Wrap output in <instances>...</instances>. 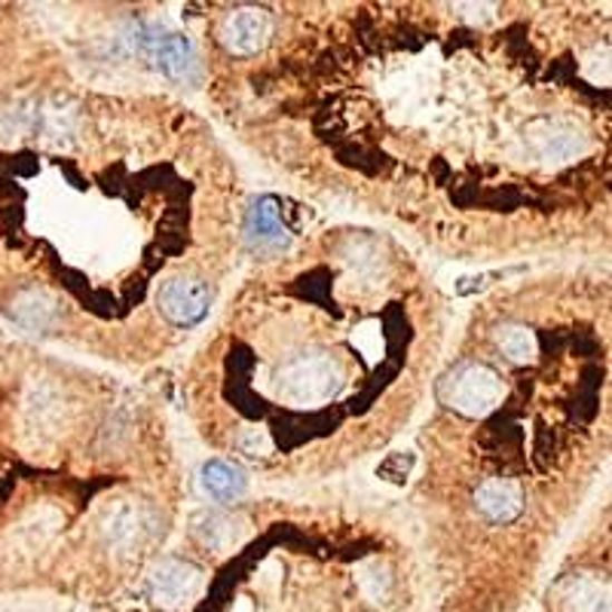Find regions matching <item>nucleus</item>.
<instances>
[{"label": "nucleus", "instance_id": "1a4fd4ad", "mask_svg": "<svg viewBox=\"0 0 612 612\" xmlns=\"http://www.w3.org/2000/svg\"><path fill=\"white\" fill-rule=\"evenodd\" d=\"M475 508L490 524H512L524 512V490L517 480L487 478L475 490Z\"/></svg>", "mask_w": 612, "mask_h": 612}, {"label": "nucleus", "instance_id": "f03ea898", "mask_svg": "<svg viewBox=\"0 0 612 612\" xmlns=\"http://www.w3.org/2000/svg\"><path fill=\"white\" fill-rule=\"evenodd\" d=\"M505 383L496 368L484 361H463L441 386V398L450 410H457L468 420L487 417L503 401Z\"/></svg>", "mask_w": 612, "mask_h": 612}, {"label": "nucleus", "instance_id": "2eb2a0df", "mask_svg": "<svg viewBox=\"0 0 612 612\" xmlns=\"http://www.w3.org/2000/svg\"><path fill=\"white\" fill-rule=\"evenodd\" d=\"M410 466H414V457H405V454H392V457L386 459L383 466L377 468V475H383L386 480H405L408 478Z\"/></svg>", "mask_w": 612, "mask_h": 612}, {"label": "nucleus", "instance_id": "ddd939ff", "mask_svg": "<svg viewBox=\"0 0 612 612\" xmlns=\"http://www.w3.org/2000/svg\"><path fill=\"white\" fill-rule=\"evenodd\" d=\"M496 347L503 352L505 359L515 361V365H530L540 352V343H536V334L530 331L527 324H499L496 328Z\"/></svg>", "mask_w": 612, "mask_h": 612}, {"label": "nucleus", "instance_id": "423d86ee", "mask_svg": "<svg viewBox=\"0 0 612 612\" xmlns=\"http://www.w3.org/2000/svg\"><path fill=\"white\" fill-rule=\"evenodd\" d=\"M245 245L261 258H276L291 245V230L282 221V203L276 196H258L245 217Z\"/></svg>", "mask_w": 612, "mask_h": 612}, {"label": "nucleus", "instance_id": "20e7f679", "mask_svg": "<svg viewBox=\"0 0 612 612\" xmlns=\"http://www.w3.org/2000/svg\"><path fill=\"white\" fill-rule=\"evenodd\" d=\"M142 49L168 80H175V84H196L200 80V56L193 49L191 37L154 28V31L142 35Z\"/></svg>", "mask_w": 612, "mask_h": 612}, {"label": "nucleus", "instance_id": "f8f14e48", "mask_svg": "<svg viewBox=\"0 0 612 612\" xmlns=\"http://www.w3.org/2000/svg\"><path fill=\"white\" fill-rule=\"evenodd\" d=\"M240 521L233 515H224V512H203L193 521V536L212 552H227L230 545L240 542Z\"/></svg>", "mask_w": 612, "mask_h": 612}, {"label": "nucleus", "instance_id": "6e6552de", "mask_svg": "<svg viewBox=\"0 0 612 612\" xmlns=\"http://www.w3.org/2000/svg\"><path fill=\"white\" fill-rule=\"evenodd\" d=\"M273 37V16L261 7L230 10L221 22V43L233 56H258Z\"/></svg>", "mask_w": 612, "mask_h": 612}, {"label": "nucleus", "instance_id": "9d476101", "mask_svg": "<svg viewBox=\"0 0 612 612\" xmlns=\"http://www.w3.org/2000/svg\"><path fill=\"white\" fill-rule=\"evenodd\" d=\"M200 484L215 503H236L249 490V475H245V468L230 459H208L200 468Z\"/></svg>", "mask_w": 612, "mask_h": 612}, {"label": "nucleus", "instance_id": "39448f33", "mask_svg": "<svg viewBox=\"0 0 612 612\" xmlns=\"http://www.w3.org/2000/svg\"><path fill=\"white\" fill-rule=\"evenodd\" d=\"M101 533L110 545H117L123 552L142 548L156 533V517L150 505L138 499H117L105 508L101 517Z\"/></svg>", "mask_w": 612, "mask_h": 612}, {"label": "nucleus", "instance_id": "7ed1b4c3", "mask_svg": "<svg viewBox=\"0 0 612 612\" xmlns=\"http://www.w3.org/2000/svg\"><path fill=\"white\" fill-rule=\"evenodd\" d=\"M203 589V570L184 557H163L147 576V598L156 610L178 612Z\"/></svg>", "mask_w": 612, "mask_h": 612}, {"label": "nucleus", "instance_id": "9b49d317", "mask_svg": "<svg viewBox=\"0 0 612 612\" xmlns=\"http://www.w3.org/2000/svg\"><path fill=\"white\" fill-rule=\"evenodd\" d=\"M566 612H610V582L591 573H579L561 594Z\"/></svg>", "mask_w": 612, "mask_h": 612}, {"label": "nucleus", "instance_id": "f257e3e1", "mask_svg": "<svg viewBox=\"0 0 612 612\" xmlns=\"http://www.w3.org/2000/svg\"><path fill=\"white\" fill-rule=\"evenodd\" d=\"M343 365L331 352H301L289 359L276 373V389L282 401L298 408H315L340 392Z\"/></svg>", "mask_w": 612, "mask_h": 612}, {"label": "nucleus", "instance_id": "4468645a", "mask_svg": "<svg viewBox=\"0 0 612 612\" xmlns=\"http://www.w3.org/2000/svg\"><path fill=\"white\" fill-rule=\"evenodd\" d=\"M10 315H16V322L25 324V328H47L49 315H52V303L43 291H25L16 298V303L10 307Z\"/></svg>", "mask_w": 612, "mask_h": 612}, {"label": "nucleus", "instance_id": "0eeeda50", "mask_svg": "<svg viewBox=\"0 0 612 612\" xmlns=\"http://www.w3.org/2000/svg\"><path fill=\"white\" fill-rule=\"evenodd\" d=\"M159 312L166 315L172 324H200L208 315V307H212V289L208 282L196 276H175L168 279L166 285L159 289Z\"/></svg>", "mask_w": 612, "mask_h": 612}]
</instances>
